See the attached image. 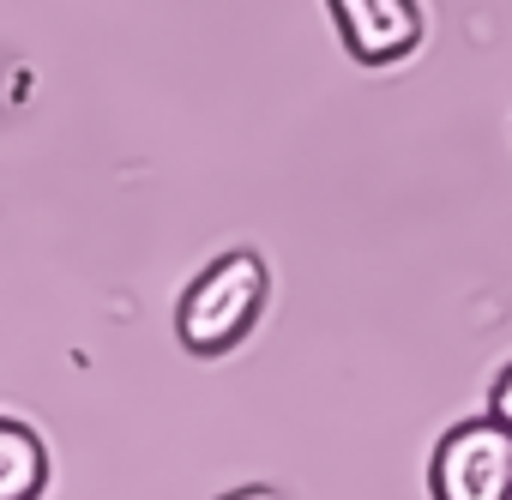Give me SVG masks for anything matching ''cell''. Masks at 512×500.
I'll use <instances>...</instances> for the list:
<instances>
[{
  "label": "cell",
  "instance_id": "cell-1",
  "mask_svg": "<svg viewBox=\"0 0 512 500\" xmlns=\"http://www.w3.org/2000/svg\"><path fill=\"white\" fill-rule=\"evenodd\" d=\"M260 308H266V266H260V254H223L217 266H205L187 284L175 332H181L187 350L223 356L229 344H241L253 332Z\"/></svg>",
  "mask_w": 512,
  "mask_h": 500
},
{
  "label": "cell",
  "instance_id": "cell-2",
  "mask_svg": "<svg viewBox=\"0 0 512 500\" xmlns=\"http://www.w3.org/2000/svg\"><path fill=\"white\" fill-rule=\"evenodd\" d=\"M434 500H512V428L488 410L440 434L428 464Z\"/></svg>",
  "mask_w": 512,
  "mask_h": 500
},
{
  "label": "cell",
  "instance_id": "cell-3",
  "mask_svg": "<svg viewBox=\"0 0 512 500\" xmlns=\"http://www.w3.org/2000/svg\"><path fill=\"white\" fill-rule=\"evenodd\" d=\"M332 19L356 61L386 67L422 43V7L416 0H332Z\"/></svg>",
  "mask_w": 512,
  "mask_h": 500
},
{
  "label": "cell",
  "instance_id": "cell-4",
  "mask_svg": "<svg viewBox=\"0 0 512 500\" xmlns=\"http://www.w3.org/2000/svg\"><path fill=\"white\" fill-rule=\"evenodd\" d=\"M43 482H49V446L19 416H7L0 422V500H37Z\"/></svg>",
  "mask_w": 512,
  "mask_h": 500
},
{
  "label": "cell",
  "instance_id": "cell-5",
  "mask_svg": "<svg viewBox=\"0 0 512 500\" xmlns=\"http://www.w3.org/2000/svg\"><path fill=\"white\" fill-rule=\"evenodd\" d=\"M488 410H494V416H500V422L512 428V368H506V374L494 380V398H488Z\"/></svg>",
  "mask_w": 512,
  "mask_h": 500
},
{
  "label": "cell",
  "instance_id": "cell-6",
  "mask_svg": "<svg viewBox=\"0 0 512 500\" xmlns=\"http://www.w3.org/2000/svg\"><path fill=\"white\" fill-rule=\"evenodd\" d=\"M223 500H284L278 488H235V494H223Z\"/></svg>",
  "mask_w": 512,
  "mask_h": 500
}]
</instances>
